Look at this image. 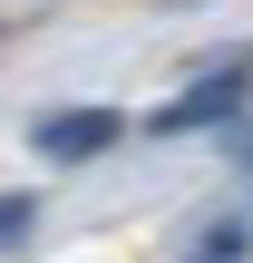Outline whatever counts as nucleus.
<instances>
[{
  "mask_svg": "<svg viewBox=\"0 0 253 263\" xmlns=\"http://www.w3.org/2000/svg\"><path fill=\"white\" fill-rule=\"evenodd\" d=\"M224 156H234V166H253V117H244V127H224Z\"/></svg>",
  "mask_w": 253,
  "mask_h": 263,
  "instance_id": "39448f33",
  "label": "nucleus"
},
{
  "mask_svg": "<svg viewBox=\"0 0 253 263\" xmlns=\"http://www.w3.org/2000/svg\"><path fill=\"white\" fill-rule=\"evenodd\" d=\"M253 117V39L244 49H215L166 107H156V137H195V127H244Z\"/></svg>",
  "mask_w": 253,
  "mask_h": 263,
  "instance_id": "f257e3e1",
  "label": "nucleus"
},
{
  "mask_svg": "<svg viewBox=\"0 0 253 263\" xmlns=\"http://www.w3.org/2000/svg\"><path fill=\"white\" fill-rule=\"evenodd\" d=\"M127 127H117V107H49L39 127H29V146L49 156V166H88V156H107Z\"/></svg>",
  "mask_w": 253,
  "mask_h": 263,
  "instance_id": "f03ea898",
  "label": "nucleus"
},
{
  "mask_svg": "<svg viewBox=\"0 0 253 263\" xmlns=\"http://www.w3.org/2000/svg\"><path fill=\"white\" fill-rule=\"evenodd\" d=\"M253 254V234H244V215H215L195 244H185V263H244Z\"/></svg>",
  "mask_w": 253,
  "mask_h": 263,
  "instance_id": "7ed1b4c3",
  "label": "nucleus"
},
{
  "mask_svg": "<svg viewBox=\"0 0 253 263\" xmlns=\"http://www.w3.org/2000/svg\"><path fill=\"white\" fill-rule=\"evenodd\" d=\"M29 234H39V195H10V205H0V254L20 263V254H29Z\"/></svg>",
  "mask_w": 253,
  "mask_h": 263,
  "instance_id": "20e7f679",
  "label": "nucleus"
}]
</instances>
